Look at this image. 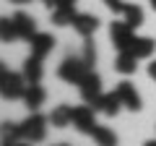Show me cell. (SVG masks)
I'll return each instance as SVG.
<instances>
[{
	"label": "cell",
	"mask_w": 156,
	"mask_h": 146,
	"mask_svg": "<svg viewBox=\"0 0 156 146\" xmlns=\"http://www.w3.org/2000/svg\"><path fill=\"white\" fill-rule=\"evenodd\" d=\"M26 89H29V81L23 73L0 68V94H3V99H23Z\"/></svg>",
	"instance_id": "cell-1"
},
{
	"label": "cell",
	"mask_w": 156,
	"mask_h": 146,
	"mask_svg": "<svg viewBox=\"0 0 156 146\" xmlns=\"http://www.w3.org/2000/svg\"><path fill=\"white\" fill-rule=\"evenodd\" d=\"M91 71H94V68H91L81 55H73V57H65V60L60 63V68H57V76H60L65 84H76V86H78Z\"/></svg>",
	"instance_id": "cell-2"
},
{
	"label": "cell",
	"mask_w": 156,
	"mask_h": 146,
	"mask_svg": "<svg viewBox=\"0 0 156 146\" xmlns=\"http://www.w3.org/2000/svg\"><path fill=\"white\" fill-rule=\"evenodd\" d=\"M47 123H50V118H44V115H39V112H31L23 123H18V125H21V138L23 141H31V144L44 141Z\"/></svg>",
	"instance_id": "cell-3"
},
{
	"label": "cell",
	"mask_w": 156,
	"mask_h": 146,
	"mask_svg": "<svg viewBox=\"0 0 156 146\" xmlns=\"http://www.w3.org/2000/svg\"><path fill=\"white\" fill-rule=\"evenodd\" d=\"M96 125H99V123H96V110L89 104V102H86V104L73 107V128H76L78 133L91 136Z\"/></svg>",
	"instance_id": "cell-4"
},
{
	"label": "cell",
	"mask_w": 156,
	"mask_h": 146,
	"mask_svg": "<svg viewBox=\"0 0 156 146\" xmlns=\"http://www.w3.org/2000/svg\"><path fill=\"white\" fill-rule=\"evenodd\" d=\"M109 37H112V45L122 52V50H130V45H133V39H135V31H133V26L122 18V21H112Z\"/></svg>",
	"instance_id": "cell-5"
},
{
	"label": "cell",
	"mask_w": 156,
	"mask_h": 146,
	"mask_svg": "<svg viewBox=\"0 0 156 146\" xmlns=\"http://www.w3.org/2000/svg\"><path fill=\"white\" fill-rule=\"evenodd\" d=\"M117 97H120V99H122V107L125 110H130V112H140V94L138 91H135V86L130 84V81H120V84H117Z\"/></svg>",
	"instance_id": "cell-6"
},
{
	"label": "cell",
	"mask_w": 156,
	"mask_h": 146,
	"mask_svg": "<svg viewBox=\"0 0 156 146\" xmlns=\"http://www.w3.org/2000/svg\"><path fill=\"white\" fill-rule=\"evenodd\" d=\"M78 89H81V97H83V102H89L91 107H94V102L99 99L104 91H101V78H99V73L91 71L89 76H86L81 84H78Z\"/></svg>",
	"instance_id": "cell-7"
},
{
	"label": "cell",
	"mask_w": 156,
	"mask_h": 146,
	"mask_svg": "<svg viewBox=\"0 0 156 146\" xmlns=\"http://www.w3.org/2000/svg\"><path fill=\"white\" fill-rule=\"evenodd\" d=\"M94 110L101 112L104 118H115L120 110H122V99L117 97V91H109V94H101L99 99L94 102Z\"/></svg>",
	"instance_id": "cell-8"
},
{
	"label": "cell",
	"mask_w": 156,
	"mask_h": 146,
	"mask_svg": "<svg viewBox=\"0 0 156 146\" xmlns=\"http://www.w3.org/2000/svg\"><path fill=\"white\" fill-rule=\"evenodd\" d=\"M29 45H31V55H37V57L44 60V57L55 50V37H52V34H44V31H37L31 39H29Z\"/></svg>",
	"instance_id": "cell-9"
},
{
	"label": "cell",
	"mask_w": 156,
	"mask_h": 146,
	"mask_svg": "<svg viewBox=\"0 0 156 146\" xmlns=\"http://www.w3.org/2000/svg\"><path fill=\"white\" fill-rule=\"evenodd\" d=\"M13 24H16V31H18V39H31L34 34H37V21H34L29 13H23V11H18V13H13Z\"/></svg>",
	"instance_id": "cell-10"
},
{
	"label": "cell",
	"mask_w": 156,
	"mask_h": 146,
	"mask_svg": "<svg viewBox=\"0 0 156 146\" xmlns=\"http://www.w3.org/2000/svg\"><path fill=\"white\" fill-rule=\"evenodd\" d=\"M73 29L86 39V37H91V34L99 29V18H96L94 13H76V18H73Z\"/></svg>",
	"instance_id": "cell-11"
},
{
	"label": "cell",
	"mask_w": 156,
	"mask_h": 146,
	"mask_svg": "<svg viewBox=\"0 0 156 146\" xmlns=\"http://www.w3.org/2000/svg\"><path fill=\"white\" fill-rule=\"evenodd\" d=\"M50 123H52V128H68V125H73V107H70V104H57V107H52Z\"/></svg>",
	"instance_id": "cell-12"
},
{
	"label": "cell",
	"mask_w": 156,
	"mask_h": 146,
	"mask_svg": "<svg viewBox=\"0 0 156 146\" xmlns=\"http://www.w3.org/2000/svg\"><path fill=\"white\" fill-rule=\"evenodd\" d=\"M154 50H156V42L151 37H135L133 45H130V52H133L138 60H148L154 57Z\"/></svg>",
	"instance_id": "cell-13"
},
{
	"label": "cell",
	"mask_w": 156,
	"mask_h": 146,
	"mask_svg": "<svg viewBox=\"0 0 156 146\" xmlns=\"http://www.w3.org/2000/svg\"><path fill=\"white\" fill-rule=\"evenodd\" d=\"M44 99H47V94H44V89H42V86H39V84H29L26 94H23V102H26L29 112H37L39 107L44 104Z\"/></svg>",
	"instance_id": "cell-14"
},
{
	"label": "cell",
	"mask_w": 156,
	"mask_h": 146,
	"mask_svg": "<svg viewBox=\"0 0 156 146\" xmlns=\"http://www.w3.org/2000/svg\"><path fill=\"white\" fill-rule=\"evenodd\" d=\"M135 68H138V57H135L130 50H122L120 55L115 57V71H117V73L130 76V73H135Z\"/></svg>",
	"instance_id": "cell-15"
},
{
	"label": "cell",
	"mask_w": 156,
	"mask_h": 146,
	"mask_svg": "<svg viewBox=\"0 0 156 146\" xmlns=\"http://www.w3.org/2000/svg\"><path fill=\"white\" fill-rule=\"evenodd\" d=\"M23 76H26L29 84H39V81H42V57L29 55L26 60H23Z\"/></svg>",
	"instance_id": "cell-16"
},
{
	"label": "cell",
	"mask_w": 156,
	"mask_h": 146,
	"mask_svg": "<svg viewBox=\"0 0 156 146\" xmlns=\"http://www.w3.org/2000/svg\"><path fill=\"white\" fill-rule=\"evenodd\" d=\"M76 8H68V5H57L52 8V24L55 26H73V18H76Z\"/></svg>",
	"instance_id": "cell-17"
},
{
	"label": "cell",
	"mask_w": 156,
	"mask_h": 146,
	"mask_svg": "<svg viewBox=\"0 0 156 146\" xmlns=\"http://www.w3.org/2000/svg\"><path fill=\"white\" fill-rule=\"evenodd\" d=\"M91 138H94L96 146H117V136L112 128H107V125H96L94 133H91Z\"/></svg>",
	"instance_id": "cell-18"
},
{
	"label": "cell",
	"mask_w": 156,
	"mask_h": 146,
	"mask_svg": "<svg viewBox=\"0 0 156 146\" xmlns=\"http://www.w3.org/2000/svg\"><path fill=\"white\" fill-rule=\"evenodd\" d=\"M122 18H125V21H128L133 29H138L140 24H143V8H140V5H135V3H128V5H125Z\"/></svg>",
	"instance_id": "cell-19"
},
{
	"label": "cell",
	"mask_w": 156,
	"mask_h": 146,
	"mask_svg": "<svg viewBox=\"0 0 156 146\" xmlns=\"http://www.w3.org/2000/svg\"><path fill=\"white\" fill-rule=\"evenodd\" d=\"M16 141H23L21 138V125L18 123H3V146H11Z\"/></svg>",
	"instance_id": "cell-20"
},
{
	"label": "cell",
	"mask_w": 156,
	"mask_h": 146,
	"mask_svg": "<svg viewBox=\"0 0 156 146\" xmlns=\"http://www.w3.org/2000/svg\"><path fill=\"white\" fill-rule=\"evenodd\" d=\"M0 39L3 42H16L18 39V31H16L13 18H0Z\"/></svg>",
	"instance_id": "cell-21"
},
{
	"label": "cell",
	"mask_w": 156,
	"mask_h": 146,
	"mask_svg": "<svg viewBox=\"0 0 156 146\" xmlns=\"http://www.w3.org/2000/svg\"><path fill=\"white\" fill-rule=\"evenodd\" d=\"M104 5L109 8L115 16H122V13H125V5H128V3H122V0H104Z\"/></svg>",
	"instance_id": "cell-22"
},
{
	"label": "cell",
	"mask_w": 156,
	"mask_h": 146,
	"mask_svg": "<svg viewBox=\"0 0 156 146\" xmlns=\"http://www.w3.org/2000/svg\"><path fill=\"white\" fill-rule=\"evenodd\" d=\"M148 78L156 81V57H151V63H148Z\"/></svg>",
	"instance_id": "cell-23"
},
{
	"label": "cell",
	"mask_w": 156,
	"mask_h": 146,
	"mask_svg": "<svg viewBox=\"0 0 156 146\" xmlns=\"http://www.w3.org/2000/svg\"><path fill=\"white\" fill-rule=\"evenodd\" d=\"M76 3H78V0H55V8H57V5H68V8H76Z\"/></svg>",
	"instance_id": "cell-24"
},
{
	"label": "cell",
	"mask_w": 156,
	"mask_h": 146,
	"mask_svg": "<svg viewBox=\"0 0 156 146\" xmlns=\"http://www.w3.org/2000/svg\"><path fill=\"white\" fill-rule=\"evenodd\" d=\"M11 146H31V141H16V144H11Z\"/></svg>",
	"instance_id": "cell-25"
},
{
	"label": "cell",
	"mask_w": 156,
	"mask_h": 146,
	"mask_svg": "<svg viewBox=\"0 0 156 146\" xmlns=\"http://www.w3.org/2000/svg\"><path fill=\"white\" fill-rule=\"evenodd\" d=\"M42 3H44L47 8H55V0H42Z\"/></svg>",
	"instance_id": "cell-26"
},
{
	"label": "cell",
	"mask_w": 156,
	"mask_h": 146,
	"mask_svg": "<svg viewBox=\"0 0 156 146\" xmlns=\"http://www.w3.org/2000/svg\"><path fill=\"white\" fill-rule=\"evenodd\" d=\"M11 3H16V5H23V3H31V0H11Z\"/></svg>",
	"instance_id": "cell-27"
},
{
	"label": "cell",
	"mask_w": 156,
	"mask_h": 146,
	"mask_svg": "<svg viewBox=\"0 0 156 146\" xmlns=\"http://www.w3.org/2000/svg\"><path fill=\"white\" fill-rule=\"evenodd\" d=\"M143 146H156V138H151V141H146Z\"/></svg>",
	"instance_id": "cell-28"
},
{
	"label": "cell",
	"mask_w": 156,
	"mask_h": 146,
	"mask_svg": "<svg viewBox=\"0 0 156 146\" xmlns=\"http://www.w3.org/2000/svg\"><path fill=\"white\" fill-rule=\"evenodd\" d=\"M151 8H154V11H156V0H151Z\"/></svg>",
	"instance_id": "cell-29"
},
{
	"label": "cell",
	"mask_w": 156,
	"mask_h": 146,
	"mask_svg": "<svg viewBox=\"0 0 156 146\" xmlns=\"http://www.w3.org/2000/svg\"><path fill=\"white\" fill-rule=\"evenodd\" d=\"M52 146H68V144H52Z\"/></svg>",
	"instance_id": "cell-30"
}]
</instances>
